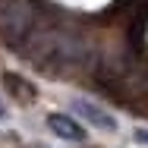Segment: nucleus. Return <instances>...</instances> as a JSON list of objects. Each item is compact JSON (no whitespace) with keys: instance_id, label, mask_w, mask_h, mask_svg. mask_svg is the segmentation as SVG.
I'll return each mask as SVG.
<instances>
[{"instance_id":"8","label":"nucleus","mask_w":148,"mask_h":148,"mask_svg":"<svg viewBox=\"0 0 148 148\" xmlns=\"http://www.w3.org/2000/svg\"><path fill=\"white\" fill-rule=\"evenodd\" d=\"M6 117H10V114H6V104L0 101V120H6Z\"/></svg>"},{"instance_id":"2","label":"nucleus","mask_w":148,"mask_h":148,"mask_svg":"<svg viewBox=\"0 0 148 148\" xmlns=\"http://www.w3.org/2000/svg\"><path fill=\"white\" fill-rule=\"evenodd\" d=\"M38 25V13L29 0H0V35L19 47Z\"/></svg>"},{"instance_id":"9","label":"nucleus","mask_w":148,"mask_h":148,"mask_svg":"<svg viewBox=\"0 0 148 148\" xmlns=\"http://www.w3.org/2000/svg\"><path fill=\"white\" fill-rule=\"evenodd\" d=\"M29 148H44V145H29Z\"/></svg>"},{"instance_id":"7","label":"nucleus","mask_w":148,"mask_h":148,"mask_svg":"<svg viewBox=\"0 0 148 148\" xmlns=\"http://www.w3.org/2000/svg\"><path fill=\"white\" fill-rule=\"evenodd\" d=\"M136 139H139V142H145V145H148V129H136Z\"/></svg>"},{"instance_id":"6","label":"nucleus","mask_w":148,"mask_h":148,"mask_svg":"<svg viewBox=\"0 0 148 148\" xmlns=\"http://www.w3.org/2000/svg\"><path fill=\"white\" fill-rule=\"evenodd\" d=\"M3 88L10 91L16 101H22V104H32V101H35V85H32L29 79L16 76V73H6V76H3Z\"/></svg>"},{"instance_id":"3","label":"nucleus","mask_w":148,"mask_h":148,"mask_svg":"<svg viewBox=\"0 0 148 148\" xmlns=\"http://www.w3.org/2000/svg\"><path fill=\"white\" fill-rule=\"evenodd\" d=\"M117 10L129 16V44L142 51V35L148 22V0H117Z\"/></svg>"},{"instance_id":"4","label":"nucleus","mask_w":148,"mask_h":148,"mask_svg":"<svg viewBox=\"0 0 148 148\" xmlns=\"http://www.w3.org/2000/svg\"><path fill=\"white\" fill-rule=\"evenodd\" d=\"M73 110L79 114V117H85L91 123V126H98V129H104V132H110V129H117V120L110 117L107 110H101L98 104H91V101H85V98H76L73 101Z\"/></svg>"},{"instance_id":"5","label":"nucleus","mask_w":148,"mask_h":148,"mask_svg":"<svg viewBox=\"0 0 148 148\" xmlns=\"http://www.w3.org/2000/svg\"><path fill=\"white\" fill-rule=\"evenodd\" d=\"M47 126L57 132L60 139H66V142H85V129L73 117H66V114H51L47 117Z\"/></svg>"},{"instance_id":"1","label":"nucleus","mask_w":148,"mask_h":148,"mask_svg":"<svg viewBox=\"0 0 148 148\" xmlns=\"http://www.w3.org/2000/svg\"><path fill=\"white\" fill-rule=\"evenodd\" d=\"M19 51L38 66V69H85L98 63V51L88 38L79 32H69L63 25H35L32 35L19 44Z\"/></svg>"}]
</instances>
